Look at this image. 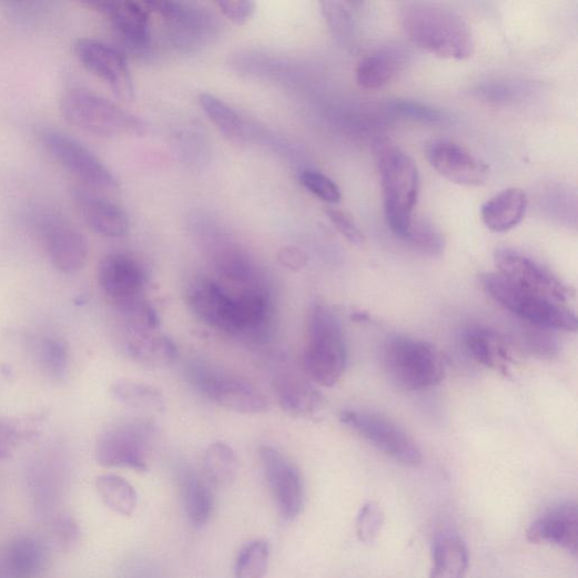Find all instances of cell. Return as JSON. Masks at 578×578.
Returning a JSON list of instances; mask_svg holds the SVG:
<instances>
[{
	"instance_id": "22",
	"label": "cell",
	"mask_w": 578,
	"mask_h": 578,
	"mask_svg": "<svg viewBox=\"0 0 578 578\" xmlns=\"http://www.w3.org/2000/svg\"><path fill=\"white\" fill-rule=\"evenodd\" d=\"M47 561V548L39 539L16 538L0 550V578H37Z\"/></svg>"
},
{
	"instance_id": "18",
	"label": "cell",
	"mask_w": 578,
	"mask_h": 578,
	"mask_svg": "<svg viewBox=\"0 0 578 578\" xmlns=\"http://www.w3.org/2000/svg\"><path fill=\"white\" fill-rule=\"evenodd\" d=\"M105 16L123 44L136 54L149 52L152 41L150 9L146 3L116 2V3H89Z\"/></svg>"
},
{
	"instance_id": "4",
	"label": "cell",
	"mask_w": 578,
	"mask_h": 578,
	"mask_svg": "<svg viewBox=\"0 0 578 578\" xmlns=\"http://www.w3.org/2000/svg\"><path fill=\"white\" fill-rule=\"evenodd\" d=\"M303 364L307 375L325 388L334 387L345 373L347 349L343 331L337 316L323 304H314L308 312Z\"/></svg>"
},
{
	"instance_id": "43",
	"label": "cell",
	"mask_w": 578,
	"mask_h": 578,
	"mask_svg": "<svg viewBox=\"0 0 578 578\" xmlns=\"http://www.w3.org/2000/svg\"><path fill=\"white\" fill-rule=\"evenodd\" d=\"M217 7L236 26L245 24L255 11V3L251 0H222Z\"/></svg>"
},
{
	"instance_id": "31",
	"label": "cell",
	"mask_w": 578,
	"mask_h": 578,
	"mask_svg": "<svg viewBox=\"0 0 578 578\" xmlns=\"http://www.w3.org/2000/svg\"><path fill=\"white\" fill-rule=\"evenodd\" d=\"M200 103L205 114L225 139L239 145L249 142V125L229 104L210 93H203Z\"/></svg>"
},
{
	"instance_id": "7",
	"label": "cell",
	"mask_w": 578,
	"mask_h": 578,
	"mask_svg": "<svg viewBox=\"0 0 578 578\" xmlns=\"http://www.w3.org/2000/svg\"><path fill=\"white\" fill-rule=\"evenodd\" d=\"M153 433L142 419L123 420L104 429L95 445V458L105 468L149 470V444Z\"/></svg>"
},
{
	"instance_id": "35",
	"label": "cell",
	"mask_w": 578,
	"mask_h": 578,
	"mask_svg": "<svg viewBox=\"0 0 578 578\" xmlns=\"http://www.w3.org/2000/svg\"><path fill=\"white\" fill-rule=\"evenodd\" d=\"M270 554V546L263 540L245 546L236 560L235 578H266Z\"/></svg>"
},
{
	"instance_id": "33",
	"label": "cell",
	"mask_w": 578,
	"mask_h": 578,
	"mask_svg": "<svg viewBox=\"0 0 578 578\" xmlns=\"http://www.w3.org/2000/svg\"><path fill=\"white\" fill-rule=\"evenodd\" d=\"M43 420V414L0 418V460L11 458L22 443L36 437Z\"/></svg>"
},
{
	"instance_id": "23",
	"label": "cell",
	"mask_w": 578,
	"mask_h": 578,
	"mask_svg": "<svg viewBox=\"0 0 578 578\" xmlns=\"http://www.w3.org/2000/svg\"><path fill=\"white\" fill-rule=\"evenodd\" d=\"M124 346L128 355L148 367H166L178 356L175 344L159 329L126 326Z\"/></svg>"
},
{
	"instance_id": "36",
	"label": "cell",
	"mask_w": 578,
	"mask_h": 578,
	"mask_svg": "<svg viewBox=\"0 0 578 578\" xmlns=\"http://www.w3.org/2000/svg\"><path fill=\"white\" fill-rule=\"evenodd\" d=\"M38 358L44 372L53 378H62L70 368V349L59 338L45 337L38 346Z\"/></svg>"
},
{
	"instance_id": "15",
	"label": "cell",
	"mask_w": 578,
	"mask_h": 578,
	"mask_svg": "<svg viewBox=\"0 0 578 578\" xmlns=\"http://www.w3.org/2000/svg\"><path fill=\"white\" fill-rule=\"evenodd\" d=\"M98 276L102 292L119 310L144 297L146 274L130 254H108L99 266Z\"/></svg>"
},
{
	"instance_id": "45",
	"label": "cell",
	"mask_w": 578,
	"mask_h": 578,
	"mask_svg": "<svg viewBox=\"0 0 578 578\" xmlns=\"http://www.w3.org/2000/svg\"><path fill=\"white\" fill-rule=\"evenodd\" d=\"M516 90L507 84L489 83L478 89V94L489 102H507L516 95Z\"/></svg>"
},
{
	"instance_id": "42",
	"label": "cell",
	"mask_w": 578,
	"mask_h": 578,
	"mask_svg": "<svg viewBox=\"0 0 578 578\" xmlns=\"http://www.w3.org/2000/svg\"><path fill=\"white\" fill-rule=\"evenodd\" d=\"M327 216L336 230L352 244L362 245L364 235L355 221L345 212L339 210H327Z\"/></svg>"
},
{
	"instance_id": "16",
	"label": "cell",
	"mask_w": 578,
	"mask_h": 578,
	"mask_svg": "<svg viewBox=\"0 0 578 578\" xmlns=\"http://www.w3.org/2000/svg\"><path fill=\"white\" fill-rule=\"evenodd\" d=\"M427 159L438 174L459 185L479 186L489 178V166L454 141H434L427 149Z\"/></svg>"
},
{
	"instance_id": "11",
	"label": "cell",
	"mask_w": 578,
	"mask_h": 578,
	"mask_svg": "<svg viewBox=\"0 0 578 578\" xmlns=\"http://www.w3.org/2000/svg\"><path fill=\"white\" fill-rule=\"evenodd\" d=\"M74 53L82 65L103 81L112 92L124 101L135 98V84L124 53L97 39L82 38L74 43Z\"/></svg>"
},
{
	"instance_id": "30",
	"label": "cell",
	"mask_w": 578,
	"mask_h": 578,
	"mask_svg": "<svg viewBox=\"0 0 578 578\" xmlns=\"http://www.w3.org/2000/svg\"><path fill=\"white\" fill-rule=\"evenodd\" d=\"M110 394L119 404L139 412H161L164 396L154 385L133 378H118L111 384Z\"/></svg>"
},
{
	"instance_id": "24",
	"label": "cell",
	"mask_w": 578,
	"mask_h": 578,
	"mask_svg": "<svg viewBox=\"0 0 578 578\" xmlns=\"http://www.w3.org/2000/svg\"><path fill=\"white\" fill-rule=\"evenodd\" d=\"M527 207L526 192L518 187H508L483 206L481 219L488 230L503 233L521 223Z\"/></svg>"
},
{
	"instance_id": "6",
	"label": "cell",
	"mask_w": 578,
	"mask_h": 578,
	"mask_svg": "<svg viewBox=\"0 0 578 578\" xmlns=\"http://www.w3.org/2000/svg\"><path fill=\"white\" fill-rule=\"evenodd\" d=\"M481 283L495 302L537 328L564 332L577 328L575 314L564 304L514 286L497 273L485 275Z\"/></svg>"
},
{
	"instance_id": "32",
	"label": "cell",
	"mask_w": 578,
	"mask_h": 578,
	"mask_svg": "<svg viewBox=\"0 0 578 578\" xmlns=\"http://www.w3.org/2000/svg\"><path fill=\"white\" fill-rule=\"evenodd\" d=\"M95 487L102 501L112 511L122 517L133 516L139 498L130 481L116 475H103L98 477Z\"/></svg>"
},
{
	"instance_id": "17",
	"label": "cell",
	"mask_w": 578,
	"mask_h": 578,
	"mask_svg": "<svg viewBox=\"0 0 578 578\" xmlns=\"http://www.w3.org/2000/svg\"><path fill=\"white\" fill-rule=\"evenodd\" d=\"M189 308L211 328L232 335L234 295L210 278L192 281L185 291Z\"/></svg>"
},
{
	"instance_id": "20",
	"label": "cell",
	"mask_w": 578,
	"mask_h": 578,
	"mask_svg": "<svg viewBox=\"0 0 578 578\" xmlns=\"http://www.w3.org/2000/svg\"><path fill=\"white\" fill-rule=\"evenodd\" d=\"M527 539L535 545H556L577 555L578 509L576 503H562L544 514L527 531Z\"/></svg>"
},
{
	"instance_id": "41",
	"label": "cell",
	"mask_w": 578,
	"mask_h": 578,
	"mask_svg": "<svg viewBox=\"0 0 578 578\" xmlns=\"http://www.w3.org/2000/svg\"><path fill=\"white\" fill-rule=\"evenodd\" d=\"M389 108L396 114L424 123H438L444 119L437 109L417 101L396 100L389 104Z\"/></svg>"
},
{
	"instance_id": "27",
	"label": "cell",
	"mask_w": 578,
	"mask_h": 578,
	"mask_svg": "<svg viewBox=\"0 0 578 578\" xmlns=\"http://www.w3.org/2000/svg\"><path fill=\"white\" fill-rule=\"evenodd\" d=\"M179 485L184 510L192 527L202 528L210 521L214 508V498L210 486L191 469H182Z\"/></svg>"
},
{
	"instance_id": "8",
	"label": "cell",
	"mask_w": 578,
	"mask_h": 578,
	"mask_svg": "<svg viewBox=\"0 0 578 578\" xmlns=\"http://www.w3.org/2000/svg\"><path fill=\"white\" fill-rule=\"evenodd\" d=\"M341 420L385 456L408 467H418L423 464L419 446L403 428L388 418L373 413L347 410L341 415Z\"/></svg>"
},
{
	"instance_id": "26",
	"label": "cell",
	"mask_w": 578,
	"mask_h": 578,
	"mask_svg": "<svg viewBox=\"0 0 578 578\" xmlns=\"http://www.w3.org/2000/svg\"><path fill=\"white\" fill-rule=\"evenodd\" d=\"M464 343L470 356L479 364L506 375L510 355L506 342L494 331L480 326L469 327Z\"/></svg>"
},
{
	"instance_id": "38",
	"label": "cell",
	"mask_w": 578,
	"mask_h": 578,
	"mask_svg": "<svg viewBox=\"0 0 578 578\" xmlns=\"http://www.w3.org/2000/svg\"><path fill=\"white\" fill-rule=\"evenodd\" d=\"M403 240L430 255H436L444 249L443 235L433 224L424 220H413L410 229Z\"/></svg>"
},
{
	"instance_id": "9",
	"label": "cell",
	"mask_w": 578,
	"mask_h": 578,
	"mask_svg": "<svg viewBox=\"0 0 578 578\" xmlns=\"http://www.w3.org/2000/svg\"><path fill=\"white\" fill-rule=\"evenodd\" d=\"M166 23L172 43L180 50L194 52L209 44L219 32L216 17L207 9L183 2L146 3Z\"/></svg>"
},
{
	"instance_id": "1",
	"label": "cell",
	"mask_w": 578,
	"mask_h": 578,
	"mask_svg": "<svg viewBox=\"0 0 578 578\" xmlns=\"http://www.w3.org/2000/svg\"><path fill=\"white\" fill-rule=\"evenodd\" d=\"M408 39L435 55L464 60L474 51V39L466 21L453 10L432 3H408L402 11Z\"/></svg>"
},
{
	"instance_id": "39",
	"label": "cell",
	"mask_w": 578,
	"mask_h": 578,
	"mask_svg": "<svg viewBox=\"0 0 578 578\" xmlns=\"http://www.w3.org/2000/svg\"><path fill=\"white\" fill-rule=\"evenodd\" d=\"M301 184L316 199L328 204H338L342 192L337 183L324 173L304 170L300 174Z\"/></svg>"
},
{
	"instance_id": "25",
	"label": "cell",
	"mask_w": 578,
	"mask_h": 578,
	"mask_svg": "<svg viewBox=\"0 0 578 578\" xmlns=\"http://www.w3.org/2000/svg\"><path fill=\"white\" fill-rule=\"evenodd\" d=\"M272 385L280 407L292 416H310L321 404L320 394L298 375L282 373L275 376Z\"/></svg>"
},
{
	"instance_id": "28",
	"label": "cell",
	"mask_w": 578,
	"mask_h": 578,
	"mask_svg": "<svg viewBox=\"0 0 578 578\" xmlns=\"http://www.w3.org/2000/svg\"><path fill=\"white\" fill-rule=\"evenodd\" d=\"M468 567V549L459 537L443 535L435 539L429 578H466Z\"/></svg>"
},
{
	"instance_id": "40",
	"label": "cell",
	"mask_w": 578,
	"mask_h": 578,
	"mask_svg": "<svg viewBox=\"0 0 578 578\" xmlns=\"http://www.w3.org/2000/svg\"><path fill=\"white\" fill-rule=\"evenodd\" d=\"M384 524V513L374 501L366 503L359 510L356 520V535L362 542L368 544L376 539Z\"/></svg>"
},
{
	"instance_id": "44",
	"label": "cell",
	"mask_w": 578,
	"mask_h": 578,
	"mask_svg": "<svg viewBox=\"0 0 578 578\" xmlns=\"http://www.w3.org/2000/svg\"><path fill=\"white\" fill-rule=\"evenodd\" d=\"M277 263L281 267L297 273L308 263L306 253L296 246H284L277 252Z\"/></svg>"
},
{
	"instance_id": "10",
	"label": "cell",
	"mask_w": 578,
	"mask_h": 578,
	"mask_svg": "<svg viewBox=\"0 0 578 578\" xmlns=\"http://www.w3.org/2000/svg\"><path fill=\"white\" fill-rule=\"evenodd\" d=\"M41 143L49 155L63 169L90 186L114 190L119 181L112 171L90 149L68 134L44 131Z\"/></svg>"
},
{
	"instance_id": "21",
	"label": "cell",
	"mask_w": 578,
	"mask_h": 578,
	"mask_svg": "<svg viewBox=\"0 0 578 578\" xmlns=\"http://www.w3.org/2000/svg\"><path fill=\"white\" fill-rule=\"evenodd\" d=\"M74 202L88 226L101 236L121 237L131 227L130 216L122 207L88 190L75 189Z\"/></svg>"
},
{
	"instance_id": "37",
	"label": "cell",
	"mask_w": 578,
	"mask_h": 578,
	"mask_svg": "<svg viewBox=\"0 0 578 578\" xmlns=\"http://www.w3.org/2000/svg\"><path fill=\"white\" fill-rule=\"evenodd\" d=\"M320 7L336 40L349 44L354 36V20L347 6L342 2H321Z\"/></svg>"
},
{
	"instance_id": "19",
	"label": "cell",
	"mask_w": 578,
	"mask_h": 578,
	"mask_svg": "<svg viewBox=\"0 0 578 578\" xmlns=\"http://www.w3.org/2000/svg\"><path fill=\"white\" fill-rule=\"evenodd\" d=\"M42 237L49 260L57 271L73 275L83 270L89 245L80 231L61 221H49L42 227Z\"/></svg>"
},
{
	"instance_id": "46",
	"label": "cell",
	"mask_w": 578,
	"mask_h": 578,
	"mask_svg": "<svg viewBox=\"0 0 578 578\" xmlns=\"http://www.w3.org/2000/svg\"><path fill=\"white\" fill-rule=\"evenodd\" d=\"M79 534L80 531L78 526L71 519L61 520L58 524L57 536L62 544H70L75 541L79 537Z\"/></svg>"
},
{
	"instance_id": "34",
	"label": "cell",
	"mask_w": 578,
	"mask_h": 578,
	"mask_svg": "<svg viewBox=\"0 0 578 578\" xmlns=\"http://www.w3.org/2000/svg\"><path fill=\"white\" fill-rule=\"evenodd\" d=\"M204 469L213 485L217 487L232 485L239 473V462L234 449L223 442L212 443L204 455Z\"/></svg>"
},
{
	"instance_id": "14",
	"label": "cell",
	"mask_w": 578,
	"mask_h": 578,
	"mask_svg": "<svg viewBox=\"0 0 578 578\" xmlns=\"http://www.w3.org/2000/svg\"><path fill=\"white\" fill-rule=\"evenodd\" d=\"M261 463L275 505L286 521H294L304 503V484L298 468L274 447L262 446Z\"/></svg>"
},
{
	"instance_id": "2",
	"label": "cell",
	"mask_w": 578,
	"mask_h": 578,
	"mask_svg": "<svg viewBox=\"0 0 578 578\" xmlns=\"http://www.w3.org/2000/svg\"><path fill=\"white\" fill-rule=\"evenodd\" d=\"M60 111L79 130L101 138L143 136L148 132V124L141 116L83 88L63 94Z\"/></svg>"
},
{
	"instance_id": "3",
	"label": "cell",
	"mask_w": 578,
	"mask_h": 578,
	"mask_svg": "<svg viewBox=\"0 0 578 578\" xmlns=\"http://www.w3.org/2000/svg\"><path fill=\"white\" fill-rule=\"evenodd\" d=\"M377 170L383 191L384 214L392 232L404 239L413 223L419 194L416 163L396 146L383 148L377 154Z\"/></svg>"
},
{
	"instance_id": "12",
	"label": "cell",
	"mask_w": 578,
	"mask_h": 578,
	"mask_svg": "<svg viewBox=\"0 0 578 578\" xmlns=\"http://www.w3.org/2000/svg\"><path fill=\"white\" fill-rule=\"evenodd\" d=\"M494 260L497 274L514 286L560 304L569 300L570 290L527 255L510 249H499Z\"/></svg>"
},
{
	"instance_id": "5",
	"label": "cell",
	"mask_w": 578,
	"mask_h": 578,
	"mask_svg": "<svg viewBox=\"0 0 578 578\" xmlns=\"http://www.w3.org/2000/svg\"><path fill=\"white\" fill-rule=\"evenodd\" d=\"M383 365L391 378L407 392L434 387L444 377L439 353L430 344L408 337H393L383 347Z\"/></svg>"
},
{
	"instance_id": "29",
	"label": "cell",
	"mask_w": 578,
	"mask_h": 578,
	"mask_svg": "<svg viewBox=\"0 0 578 578\" xmlns=\"http://www.w3.org/2000/svg\"><path fill=\"white\" fill-rule=\"evenodd\" d=\"M404 67V58L396 50H381L364 57L357 65L356 80L367 90L379 89L392 82Z\"/></svg>"
},
{
	"instance_id": "13",
	"label": "cell",
	"mask_w": 578,
	"mask_h": 578,
	"mask_svg": "<svg viewBox=\"0 0 578 578\" xmlns=\"http://www.w3.org/2000/svg\"><path fill=\"white\" fill-rule=\"evenodd\" d=\"M192 376L201 393L225 409L244 415L262 414L268 409L265 396L242 377L205 369Z\"/></svg>"
}]
</instances>
